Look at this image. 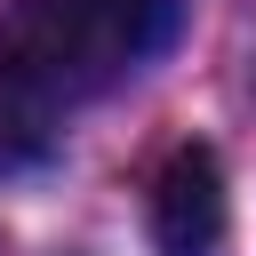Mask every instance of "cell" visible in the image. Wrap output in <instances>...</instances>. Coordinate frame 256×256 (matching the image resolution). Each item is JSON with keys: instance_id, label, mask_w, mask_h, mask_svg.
<instances>
[{"instance_id": "6da1fadb", "label": "cell", "mask_w": 256, "mask_h": 256, "mask_svg": "<svg viewBox=\"0 0 256 256\" xmlns=\"http://www.w3.org/2000/svg\"><path fill=\"white\" fill-rule=\"evenodd\" d=\"M176 32V0H8L0 72L40 104H80L160 56Z\"/></svg>"}, {"instance_id": "7a4b0ae2", "label": "cell", "mask_w": 256, "mask_h": 256, "mask_svg": "<svg viewBox=\"0 0 256 256\" xmlns=\"http://www.w3.org/2000/svg\"><path fill=\"white\" fill-rule=\"evenodd\" d=\"M216 240H224V168L208 144H176L152 176V248L216 256Z\"/></svg>"}, {"instance_id": "3957f363", "label": "cell", "mask_w": 256, "mask_h": 256, "mask_svg": "<svg viewBox=\"0 0 256 256\" xmlns=\"http://www.w3.org/2000/svg\"><path fill=\"white\" fill-rule=\"evenodd\" d=\"M32 160H48V104L0 72V176H16Z\"/></svg>"}]
</instances>
